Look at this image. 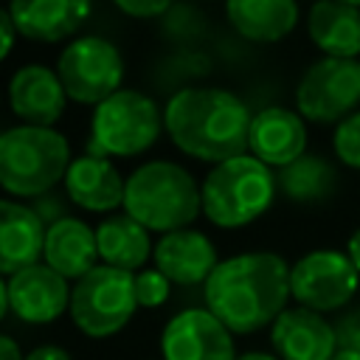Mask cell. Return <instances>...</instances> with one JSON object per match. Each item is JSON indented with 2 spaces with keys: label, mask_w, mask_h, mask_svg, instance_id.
<instances>
[{
  "label": "cell",
  "mask_w": 360,
  "mask_h": 360,
  "mask_svg": "<svg viewBox=\"0 0 360 360\" xmlns=\"http://www.w3.org/2000/svg\"><path fill=\"white\" fill-rule=\"evenodd\" d=\"M202 301L233 335H256L290 307V264L273 250L219 259L202 284Z\"/></svg>",
  "instance_id": "cell-1"
},
{
  "label": "cell",
  "mask_w": 360,
  "mask_h": 360,
  "mask_svg": "<svg viewBox=\"0 0 360 360\" xmlns=\"http://www.w3.org/2000/svg\"><path fill=\"white\" fill-rule=\"evenodd\" d=\"M250 121L248 101L217 84H186L163 104V129L172 143L211 166L248 152Z\"/></svg>",
  "instance_id": "cell-2"
},
{
  "label": "cell",
  "mask_w": 360,
  "mask_h": 360,
  "mask_svg": "<svg viewBox=\"0 0 360 360\" xmlns=\"http://www.w3.org/2000/svg\"><path fill=\"white\" fill-rule=\"evenodd\" d=\"M124 214L158 233L191 228V222L202 214L200 183L174 160H149L127 177Z\"/></svg>",
  "instance_id": "cell-3"
},
{
  "label": "cell",
  "mask_w": 360,
  "mask_h": 360,
  "mask_svg": "<svg viewBox=\"0 0 360 360\" xmlns=\"http://www.w3.org/2000/svg\"><path fill=\"white\" fill-rule=\"evenodd\" d=\"M202 214L222 231H239L262 219L276 202V172L250 152L222 160L202 177Z\"/></svg>",
  "instance_id": "cell-4"
},
{
  "label": "cell",
  "mask_w": 360,
  "mask_h": 360,
  "mask_svg": "<svg viewBox=\"0 0 360 360\" xmlns=\"http://www.w3.org/2000/svg\"><path fill=\"white\" fill-rule=\"evenodd\" d=\"M70 160V143L53 127L17 124L0 132V188L17 200L56 188Z\"/></svg>",
  "instance_id": "cell-5"
},
{
  "label": "cell",
  "mask_w": 360,
  "mask_h": 360,
  "mask_svg": "<svg viewBox=\"0 0 360 360\" xmlns=\"http://www.w3.org/2000/svg\"><path fill=\"white\" fill-rule=\"evenodd\" d=\"M163 132V110L141 90L121 87L93 107L87 155L96 158H135L158 143Z\"/></svg>",
  "instance_id": "cell-6"
},
{
  "label": "cell",
  "mask_w": 360,
  "mask_h": 360,
  "mask_svg": "<svg viewBox=\"0 0 360 360\" xmlns=\"http://www.w3.org/2000/svg\"><path fill=\"white\" fill-rule=\"evenodd\" d=\"M135 309V273L96 264L70 287V321L93 340L118 335L132 321Z\"/></svg>",
  "instance_id": "cell-7"
},
{
  "label": "cell",
  "mask_w": 360,
  "mask_h": 360,
  "mask_svg": "<svg viewBox=\"0 0 360 360\" xmlns=\"http://www.w3.org/2000/svg\"><path fill=\"white\" fill-rule=\"evenodd\" d=\"M56 73L70 101L96 107L121 90L124 56L107 37L82 34L68 39V45L62 48Z\"/></svg>",
  "instance_id": "cell-8"
},
{
  "label": "cell",
  "mask_w": 360,
  "mask_h": 360,
  "mask_svg": "<svg viewBox=\"0 0 360 360\" xmlns=\"http://www.w3.org/2000/svg\"><path fill=\"white\" fill-rule=\"evenodd\" d=\"M295 110L307 124H338L360 110V59L321 56L309 62L292 90Z\"/></svg>",
  "instance_id": "cell-9"
},
{
  "label": "cell",
  "mask_w": 360,
  "mask_h": 360,
  "mask_svg": "<svg viewBox=\"0 0 360 360\" xmlns=\"http://www.w3.org/2000/svg\"><path fill=\"white\" fill-rule=\"evenodd\" d=\"M360 290V270L346 250L315 248L290 264V298L321 315L343 312Z\"/></svg>",
  "instance_id": "cell-10"
},
{
  "label": "cell",
  "mask_w": 360,
  "mask_h": 360,
  "mask_svg": "<svg viewBox=\"0 0 360 360\" xmlns=\"http://www.w3.org/2000/svg\"><path fill=\"white\" fill-rule=\"evenodd\" d=\"M163 360H236L233 332L205 307H188L160 332Z\"/></svg>",
  "instance_id": "cell-11"
},
{
  "label": "cell",
  "mask_w": 360,
  "mask_h": 360,
  "mask_svg": "<svg viewBox=\"0 0 360 360\" xmlns=\"http://www.w3.org/2000/svg\"><path fill=\"white\" fill-rule=\"evenodd\" d=\"M307 143L309 129L298 110L284 104H267L253 112L248 152L270 169H284L301 155H307Z\"/></svg>",
  "instance_id": "cell-12"
},
{
  "label": "cell",
  "mask_w": 360,
  "mask_h": 360,
  "mask_svg": "<svg viewBox=\"0 0 360 360\" xmlns=\"http://www.w3.org/2000/svg\"><path fill=\"white\" fill-rule=\"evenodd\" d=\"M8 304L22 323H53L70 307L68 278L59 276L45 262H37L14 276H8Z\"/></svg>",
  "instance_id": "cell-13"
},
{
  "label": "cell",
  "mask_w": 360,
  "mask_h": 360,
  "mask_svg": "<svg viewBox=\"0 0 360 360\" xmlns=\"http://www.w3.org/2000/svg\"><path fill=\"white\" fill-rule=\"evenodd\" d=\"M270 346L278 360H332L338 338L326 315L295 304L270 323Z\"/></svg>",
  "instance_id": "cell-14"
},
{
  "label": "cell",
  "mask_w": 360,
  "mask_h": 360,
  "mask_svg": "<svg viewBox=\"0 0 360 360\" xmlns=\"http://www.w3.org/2000/svg\"><path fill=\"white\" fill-rule=\"evenodd\" d=\"M11 112L31 127H53L65 115L68 93L59 82L56 68L48 65H22L8 82Z\"/></svg>",
  "instance_id": "cell-15"
},
{
  "label": "cell",
  "mask_w": 360,
  "mask_h": 360,
  "mask_svg": "<svg viewBox=\"0 0 360 360\" xmlns=\"http://www.w3.org/2000/svg\"><path fill=\"white\" fill-rule=\"evenodd\" d=\"M152 262L172 284L194 287L208 281V276L219 264V256H217V245L202 231L180 228V231L163 233L155 242Z\"/></svg>",
  "instance_id": "cell-16"
},
{
  "label": "cell",
  "mask_w": 360,
  "mask_h": 360,
  "mask_svg": "<svg viewBox=\"0 0 360 360\" xmlns=\"http://www.w3.org/2000/svg\"><path fill=\"white\" fill-rule=\"evenodd\" d=\"M93 0H8L20 37L31 42H62L73 37L90 17Z\"/></svg>",
  "instance_id": "cell-17"
},
{
  "label": "cell",
  "mask_w": 360,
  "mask_h": 360,
  "mask_svg": "<svg viewBox=\"0 0 360 360\" xmlns=\"http://www.w3.org/2000/svg\"><path fill=\"white\" fill-rule=\"evenodd\" d=\"M62 186H65L68 202H73L82 211L110 214L118 205H124L127 180L118 174L110 158H96L87 152L82 158H73Z\"/></svg>",
  "instance_id": "cell-18"
},
{
  "label": "cell",
  "mask_w": 360,
  "mask_h": 360,
  "mask_svg": "<svg viewBox=\"0 0 360 360\" xmlns=\"http://www.w3.org/2000/svg\"><path fill=\"white\" fill-rule=\"evenodd\" d=\"M45 225L28 202L0 197V276L42 262Z\"/></svg>",
  "instance_id": "cell-19"
},
{
  "label": "cell",
  "mask_w": 360,
  "mask_h": 360,
  "mask_svg": "<svg viewBox=\"0 0 360 360\" xmlns=\"http://www.w3.org/2000/svg\"><path fill=\"white\" fill-rule=\"evenodd\" d=\"M225 17L242 39L273 45L295 31L301 8L298 0H225Z\"/></svg>",
  "instance_id": "cell-20"
},
{
  "label": "cell",
  "mask_w": 360,
  "mask_h": 360,
  "mask_svg": "<svg viewBox=\"0 0 360 360\" xmlns=\"http://www.w3.org/2000/svg\"><path fill=\"white\" fill-rule=\"evenodd\" d=\"M42 262L53 267L68 281L82 278L98 264V245H96V228H90L79 217H65L45 228V248Z\"/></svg>",
  "instance_id": "cell-21"
},
{
  "label": "cell",
  "mask_w": 360,
  "mask_h": 360,
  "mask_svg": "<svg viewBox=\"0 0 360 360\" xmlns=\"http://www.w3.org/2000/svg\"><path fill=\"white\" fill-rule=\"evenodd\" d=\"M307 37L335 59H360V8L340 0H315L307 11Z\"/></svg>",
  "instance_id": "cell-22"
},
{
  "label": "cell",
  "mask_w": 360,
  "mask_h": 360,
  "mask_svg": "<svg viewBox=\"0 0 360 360\" xmlns=\"http://www.w3.org/2000/svg\"><path fill=\"white\" fill-rule=\"evenodd\" d=\"M96 245L101 264L135 273L152 259V231L129 214H110L96 225Z\"/></svg>",
  "instance_id": "cell-23"
},
{
  "label": "cell",
  "mask_w": 360,
  "mask_h": 360,
  "mask_svg": "<svg viewBox=\"0 0 360 360\" xmlns=\"http://www.w3.org/2000/svg\"><path fill=\"white\" fill-rule=\"evenodd\" d=\"M276 183H278V194L287 202L295 205H323L329 202L338 188H340V174L335 160L318 155V152H307L298 160H292L290 166L276 172Z\"/></svg>",
  "instance_id": "cell-24"
},
{
  "label": "cell",
  "mask_w": 360,
  "mask_h": 360,
  "mask_svg": "<svg viewBox=\"0 0 360 360\" xmlns=\"http://www.w3.org/2000/svg\"><path fill=\"white\" fill-rule=\"evenodd\" d=\"M332 152L340 166L360 172V110L332 127Z\"/></svg>",
  "instance_id": "cell-25"
},
{
  "label": "cell",
  "mask_w": 360,
  "mask_h": 360,
  "mask_svg": "<svg viewBox=\"0 0 360 360\" xmlns=\"http://www.w3.org/2000/svg\"><path fill=\"white\" fill-rule=\"evenodd\" d=\"M169 292H172V281H169L158 267H152V270H138V273H135V301H138V307H143V309H158V307L166 304Z\"/></svg>",
  "instance_id": "cell-26"
},
{
  "label": "cell",
  "mask_w": 360,
  "mask_h": 360,
  "mask_svg": "<svg viewBox=\"0 0 360 360\" xmlns=\"http://www.w3.org/2000/svg\"><path fill=\"white\" fill-rule=\"evenodd\" d=\"M332 326H335L338 349L360 352V307H346L343 312H338Z\"/></svg>",
  "instance_id": "cell-27"
},
{
  "label": "cell",
  "mask_w": 360,
  "mask_h": 360,
  "mask_svg": "<svg viewBox=\"0 0 360 360\" xmlns=\"http://www.w3.org/2000/svg\"><path fill=\"white\" fill-rule=\"evenodd\" d=\"M65 197H68V194H59L56 188H51V191H45V194H39V197L28 200V205H31V208H34V214L42 219V225H45V228H51L53 222H59V219L70 217V214H68V205H65Z\"/></svg>",
  "instance_id": "cell-28"
},
{
  "label": "cell",
  "mask_w": 360,
  "mask_h": 360,
  "mask_svg": "<svg viewBox=\"0 0 360 360\" xmlns=\"http://www.w3.org/2000/svg\"><path fill=\"white\" fill-rule=\"evenodd\" d=\"M112 3L121 14L135 20H160L174 6V0H112Z\"/></svg>",
  "instance_id": "cell-29"
},
{
  "label": "cell",
  "mask_w": 360,
  "mask_h": 360,
  "mask_svg": "<svg viewBox=\"0 0 360 360\" xmlns=\"http://www.w3.org/2000/svg\"><path fill=\"white\" fill-rule=\"evenodd\" d=\"M17 25L11 20V11L0 6V62L14 51V42H17Z\"/></svg>",
  "instance_id": "cell-30"
},
{
  "label": "cell",
  "mask_w": 360,
  "mask_h": 360,
  "mask_svg": "<svg viewBox=\"0 0 360 360\" xmlns=\"http://www.w3.org/2000/svg\"><path fill=\"white\" fill-rule=\"evenodd\" d=\"M25 360H70V354L62 349V346H53V343H42L37 349H31L25 354Z\"/></svg>",
  "instance_id": "cell-31"
},
{
  "label": "cell",
  "mask_w": 360,
  "mask_h": 360,
  "mask_svg": "<svg viewBox=\"0 0 360 360\" xmlns=\"http://www.w3.org/2000/svg\"><path fill=\"white\" fill-rule=\"evenodd\" d=\"M0 360H25L20 343L11 335H3V332H0Z\"/></svg>",
  "instance_id": "cell-32"
},
{
  "label": "cell",
  "mask_w": 360,
  "mask_h": 360,
  "mask_svg": "<svg viewBox=\"0 0 360 360\" xmlns=\"http://www.w3.org/2000/svg\"><path fill=\"white\" fill-rule=\"evenodd\" d=\"M346 256L352 259V264L360 270V225L349 233V239H346Z\"/></svg>",
  "instance_id": "cell-33"
},
{
  "label": "cell",
  "mask_w": 360,
  "mask_h": 360,
  "mask_svg": "<svg viewBox=\"0 0 360 360\" xmlns=\"http://www.w3.org/2000/svg\"><path fill=\"white\" fill-rule=\"evenodd\" d=\"M11 312V304H8V278L0 276V321Z\"/></svg>",
  "instance_id": "cell-34"
},
{
  "label": "cell",
  "mask_w": 360,
  "mask_h": 360,
  "mask_svg": "<svg viewBox=\"0 0 360 360\" xmlns=\"http://www.w3.org/2000/svg\"><path fill=\"white\" fill-rule=\"evenodd\" d=\"M236 360H278L273 352H259V349H250V352H242Z\"/></svg>",
  "instance_id": "cell-35"
},
{
  "label": "cell",
  "mask_w": 360,
  "mask_h": 360,
  "mask_svg": "<svg viewBox=\"0 0 360 360\" xmlns=\"http://www.w3.org/2000/svg\"><path fill=\"white\" fill-rule=\"evenodd\" d=\"M332 360H360V352H349V349H338L332 354Z\"/></svg>",
  "instance_id": "cell-36"
},
{
  "label": "cell",
  "mask_w": 360,
  "mask_h": 360,
  "mask_svg": "<svg viewBox=\"0 0 360 360\" xmlns=\"http://www.w3.org/2000/svg\"><path fill=\"white\" fill-rule=\"evenodd\" d=\"M340 3H346V6H354V8H360V0H340Z\"/></svg>",
  "instance_id": "cell-37"
},
{
  "label": "cell",
  "mask_w": 360,
  "mask_h": 360,
  "mask_svg": "<svg viewBox=\"0 0 360 360\" xmlns=\"http://www.w3.org/2000/svg\"><path fill=\"white\" fill-rule=\"evenodd\" d=\"M200 3H214V0H200Z\"/></svg>",
  "instance_id": "cell-38"
}]
</instances>
